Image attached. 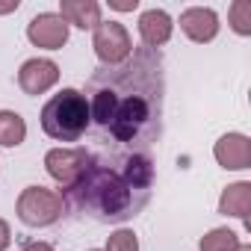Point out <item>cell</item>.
Segmentation results:
<instances>
[{"label": "cell", "instance_id": "obj_12", "mask_svg": "<svg viewBox=\"0 0 251 251\" xmlns=\"http://www.w3.org/2000/svg\"><path fill=\"white\" fill-rule=\"evenodd\" d=\"M219 213L230 216V219H239L245 227H251V222H248V213H251V183L248 180H236V183L225 186L222 195H219Z\"/></svg>", "mask_w": 251, "mask_h": 251}, {"label": "cell", "instance_id": "obj_11", "mask_svg": "<svg viewBox=\"0 0 251 251\" xmlns=\"http://www.w3.org/2000/svg\"><path fill=\"white\" fill-rule=\"evenodd\" d=\"M139 39H142V48H151V50H160L163 45L172 42V33H175V21L166 9H145L139 15Z\"/></svg>", "mask_w": 251, "mask_h": 251}, {"label": "cell", "instance_id": "obj_5", "mask_svg": "<svg viewBox=\"0 0 251 251\" xmlns=\"http://www.w3.org/2000/svg\"><path fill=\"white\" fill-rule=\"evenodd\" d=\"M92 48H95V56L100 65H121L127 62L130 53H133V39L127 33V27L118 24V21H100L95 30H92Z\"/></svg>", "mask_w": 251, "mask_h": 251}, {"label": "cell", "instance_id": "obj_21", "mask_svg": "<svg viewBox=\"0 0 251 251\" xmlns=\"http://www.w3.org/2000/svg\"><path fill=\"white\" fill-rule=\"evenodd\" d=\"M18 0H6V3H0V15H9V12H18Z\"/></svg>", "mask_w": 251, "mask_h": 251}, {"label": "cell", "instance_id": "obj_16", "mask_svg": "<svg viewBox=\"0 0 251 251\" xmlns=\"http://www.w3.org/2000/svg\"><path fill=\"white\" fill-rule=\"evenodd\" d=\"M227 24L236 36H251V0H233L227 9Z\"/></svg>", "mask_w": 251, "mask_h": 251}, {"label": "cell", "instance_id": "obj_1", "mask_svg": "<svg viewBox=\"0 0 251 251\" xmlns=\"http://www.w3.org/2000/svg\"><path fill=\"white\" fill-rule=\"evenodd\" d=\"M89 121L100 145L124 154H151L163 139L166 62L160 50L133 48L121 65H98L86 83Z\"/></svg>", "mask_w": 251, "mask_h": 251}, {"label": "cell", "instance_id": "obj_9", "mask_svg": "<svg viewBox=\"0 0 251 251\" xmlns=\"http://www.w3.org/2000/svg\"><path fill=\"white\" fill-rule=\"evenodd\" d=\"M180 30H183V36H186L189 42H195V45H210V42L219 36L222 21H219L216 9H210V6H189V9L180 12Z\"/></svg>", "mask_w": 251, "mask_h": 251}, {"label": "cell", "instance_id": "obj_7", "mask_svg": "<svg viewBox=\"0 0 251 251\" xmlns=\"http://www.w3.org/2000/svg\"><path fill=\"white\" fill-rule=\"evenodd\" d=\"M71 27L65 24V18L59 12H39L30 24H27V39L33 48L42 50H62L68 45Z\"/></svg>", "mask_w": 251, "mask_h": 251}, {"label": "cell", "instance_id": "obj_6", "mask_svg": "<svg viewBox=\"0 0 251 251\" xmlns=\"http://www.w3.org/2000/svg\"><path fill=\"white\" fill-rule=\"evenodd\" d=\"M89 160L92 154L86 148H50L45 154V172L59 183V189H68L86 172Z\"/></svg>", "mask_w": 251, "mask_h": 251}, {"label": "cell", "instance_id": "obj_23", "mask_svg": "<svg viewBox=\"0 0 251 251\" xmlns=\"http://www.w3.org/2000/svg\"><path fill=\"white\" fill-rule=\"evenodd\" d=\"M89 251H100V248H89Z\"/></svg>", "mask_w": 251, "mask_h": 251}, {"label": "cell", "instance_id": "obj_22", "mask_svg": "<svg viewBox=\"0 0 251 251\" xmlns=\"http://www.w3.org/2000/svg\"><path fill=\"white\" fill-rule=\"evenodd\" d=\"M239 251H251V245H245V242H242V245H239Z\"/></svg>", "mask_w": 251, "mask_h": 251}, {"label": "cell", "instance_id": "obj_13", "mask_svg": "<svg viewBox=\"0 0 251 251\" xmlns=\"http://www.w3.org/2000/svg\"><path fill=\"white\" fill-rule=\"evenodd\" d=\"M59 15L65 18L68 27H77V30H95L103 21L98 0H62Z\"/></svg>", "mask_w": 251, "mask_h": 251}, {"label": "cell", "instance_id": "obj_17", "mask_svg": "<svg viewBox=\"0 0 251 251\" xmlns=\"http://www.w3.org/2000/svg\"><path fill=\"white\" fill-rule=\"evenodd\" d=\"M103 251H139V236L130 227H118L106 236V248Z\"/></svg>", "mask_w": 251, "mask_h": 251}, {"label": "cell", "instance_id": "obj_2", "mask_svg": "<svg viewBox=\"0 0 251 251\" xmlns=\"http://www.w3.org/2000/svg\"><path fill=\"white\" fill-rule=\"evenodd\" d=\"M154 180L157 169L151 154H124L118 169L106 160H89L77 183H71L59 195L65 213L86 216L100 225H124L145 210Z\"/></svg>", "mask_w": 251, "mask_h": 251}, {"label": "cell", "instance_id": "obj_4", "mask_svg": "<svg viewBox=\"0 0 251 251\" xmlns=\"http://www.w3.org/2000/svg\"><path fill=\"white\" fill-rule=\"evenodd\" d=\"M15 213H18L21 225H27V227H50L62 219L65 204L56 189L33 183V186L21 189V195L15 201Z\"/></svg>", "mask_w": 251, "mask_h": 251}, {"label": "cell", "instance_id": "obj_15", "mask_svg": "<svg viewBox=\"0 0 251 251\" xmlns=\"http://www.w3.org/2000/svg\"><path fill=\"white\" fill-rule=\"evenodd\" d=\"M242 239L230 227H213L198 239V251H239Z\"/></svg>", "mask_w": 251, "mask_h": 251}, {"label": "cell", "instance_id": "obj_10", "mask_svg": "<svg viewBox=\"0 0 251 251\" xmlns=\"http://www.w3.org/2000/svg\"><path fill=\"white\" fill-rule=\"evenodd\" d=\"M213 157L225 172H245L251 169V139L245 133H225L216 139Z\"/></svg>", "mask_w": 251, "mask_h": 251}, {"label": "cell", "instance_id": "obj_14", "mask_svg": "<svg viewBox=\"0 0 251 251\" xmlns=\"http://www.w3.org/2000/svg\"><path fill=\"white\" fill-rule=\"evenodd\" d=\"M27 139V121L15 109H0V148H18Z\"/></svg>", "mask_w": 251, "mask_h": 251}, {"label": "cell", "instance_id": "obj_18", "mask_svg": "<svg viewBox=\"0 0 251 251\" xmlns=\"http://www.w3.org/2000/svg\"><path fill=\"white\" fill-rule=\"evenodd\" d=\"M12 245V227L6 219H0V251H6Z\"/></svg>", "mask_w": 251, "mask_h": 251}, {"label": "cell", "instance_id": "obj_19", "mask_svg": "<svg viewBox=\"0 0 251 251\" xmlns=\"http://www.w3.org/2000/svg\"><path fill=\"white\" fill-rule=\"evenodd\" d=\"M109 9H115V12H133V9H139V0H109Z\"/></svg>", "mask_w": 251, "mask_h": 251}, {"label": "cell", "instance_id": "obj_3", "mask_svg": "<svg viewBox=\"0 0 251 251\" xmlns=\"http://www.w3.org/2000/svg\"><path fill=\"white\" fill-rule=\"evenodd\" d=\"M89 127V100L80 89L68 86L42 106V130L53 142H80Z\"/></svg>", "mask_w": 251, "mask_h": 251}, {"label": "cell", "instance_id": "obj_20", "mask_svg": "<svg viewBox=\"0 0 251 251\" xmlns=\"http://www.w3.org/2000/svg\"><path fill=\"white\" fill-rule=\"evenodd\" d=\"M21 251H56V248L50 242H45V239H30V242L21 245Z\"/></svg>", "mask_w": 251, "mask_h": 251}, {"label": "cell", "instance_id": "obj_8", "mask_svg": "<svg viewBox=\"0 0 251 251\" xmlns=\"http://www.w3.org/2000/svg\"><path fill=\"white\" fill-rule=\"evenodd\" d=\"M56 83H59V65H56L53 59L33 56V59H27V62L18 68V86H21V92L30 95V98L50 92Z\"/></svg>", "mask_w": 251, "mask_h": 251}]
</instances>
